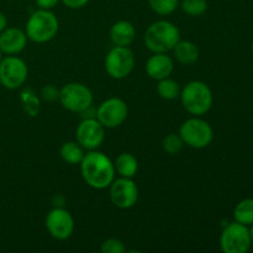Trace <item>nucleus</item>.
<instances>
[{
    "label": "nucleus",
    "mask_w": 253,
    "mask_h": 253,
    "mask_svg": "<svg viewBox=\"0 0 253 253\" xmlns=\"http://www.w3.org/2000/svg\"><path fill=\"white\" fill-rule=\"evenodd\" d=\"M81 173L84 182L90 188L103 190L115 179V167L114 162L98 150L88 151L81 162Z\"/></svg>",
    "instance_id": "nucleus-1"
},
{
    "label": "nucleus",
    "mask_w": 253,
    "mask_h": 253,
    "mask_svg": "<svg viewBox=\"0 0 253 253\" xmlns=\"http://www.w3.org/2000/svg\"><path fill=\"white\" fill-rule=\"evenodd\" d=\"M179 40V29L167 20L152 22L145 34L146 47L153 53H167L172 51Z\"/></svg>",
    "instance_id": "nucleus-2"
},
{
    "label": "nucleus",
    "mask_w": 253,
    "mask_h": 253,
    "mask_svg": "<svg viewBox=\"0 0 253 253\" xmlns=\"http://www.w3.org/2000/svg\"><path fill=\"white\" fill-rule=\"evenodd\" d=\"M180 101L185 111L193 116L205 115L211 109L214 95L207 83L192 81L180 90Z\"/></svg>",
    "instance_id": "nucleus-3"
},
{
    "label": "nucleus",
    "mask_w": 253,
    "mask_h": 253,
    "mask_svg": "<svg viewBox=\"0 0 253 253\" xmlns=\"http://www.w3.org/2000/svg\"><path fill=\"white\" fill-rule=\"evenodd\" d=\"M59 21L51 10L39 9L30 15L25 26L27 39L35 43H46L57 36Z\"/></svg>",
    "instance_id": "nucleus-4"
},
{
    "label": "nucleus",
    "mask_w": 253,
    "mask_h": 253,
    "mask_svg": "<svg viewBox=\"0 0 253 253\" xmlns=\"http://www.w3.org/2000/svg\"><path fill=\"white\" fill-rule=\"evenodd\" d=\"M179 136L184 145L195 150H203L211 145L214 140V130L211 125L200 116L188 119L179 127Z\"/></svg>",
    "instance_id": "nucleus-5"
},
{
    "label": "nucleus",
    "mask_w": 253,
    "mask_h": 253,
    "mask_svg": "<svg viewBox=\"0 0 253 253\" xmlns=\"http://www.w3.org/2000/svg\"><path fill=\"white\" fill-rule=\"evenodd\" d=\"M59 103L71 113H84L93 104V93L83 83L71 82L59 89Z\"/></svg>",
    "instance_id": "nucleus-6"
},
{
    "label": "nucleus",
    "mask_w": 253,
    "mask_h": 253,
    "mask_svg": "<svg viewBox=\"0 0 253 253\" xmlns=\"http://www.w3.org/2000/svg\"><path fill=\"white\" fill-rule=\"evenodd\" d=\"M252 245L249 226L240 222H230L220 235V249L225 253H246Z\"/></svg>",
    "instance_id": "nucleus-7"
},
{
    "label": "nucleus",
    "mask_w": 253,
    "mask_h": 253,
    "mask_svg": "<svg viewBox=\"0 0 253 253\" xmlns=\"http://www.w3.org/2000/svg\"><path fill=\"white\" fill-rule=\"evenodd\" d=\"M135 54L130 47L114 46L105 57V71L113 79L120 81L135 68Z\"/></svg>",
    "instance_id": "nucleus-8"
},
{
    "label": "nucleus",
    "mask_w": 253,
    "mask_h": 253,
    "mask_svg": "<svg viewBox=\"0 0 253 253\" xmlns=\"http://www.w3.org/2000/svg\"><path fill=\"white\" fill-rule=\"evenodd\" d=\"M29 76V68L24 59L17 56H6L0 61V84L15 90L22 86Z\"/></svg>",
    "instance_id": "nucleus-9"
},
{
    "label": "nucleus",
    "mask_w": 253,
    "mask_h": 253,
    "mask_svg": "<svg viewBox=\"0 0 253 253\" xmlns=\"http://www.w3.org/2000/svg\"><path fill=\"white\" fill-rule=\"evenodd\" d=\"M128 115L127 104L121 98L111 96L100 103L95 118L105 128H116L123 125Z\"/></svg>",
    "instance_id": "nucleus-10"
},
{
    "label": "nucleus",
    "mask_w": 253,
    "mask_h": 253,
    "mask_svg": "<svg viewBox=\"0 0 253 253\" xmlns=\"http://www.w3.org/2000/svg\"><path fill=\"white\" fill-rule=\"evenodd\" d=\"M105 140V127L96 118H85L76 130V141L86 151L98 150Z\"/></svg>",
    "instance_id": "nucleus-11"
},
{
    "label": "nucleus",
    "mask_w": 253,
    "mask_h": 253,
    "mask_svg": "<svg viewBox=\"0 0 253 253\" xmlns=\"http://www.w3.org/2000/svg\"><path fill=\"white\" fill-rule=\"evenodd\" d=\"M109 195L116 208L130 209L138 200V188L132 178H115L109 185Z\"/></svg>",
    "instance_id": "nucleus-12"
},
{
    "label": "nucleus",
    "mask_w": 253,
    "mask_h": 253,
    "mask_svg": "<svg viewBox=\"0 0 253 253\" xmlns=\"http://www.w3.org/2000/svg\"><path fill=\"white\" fill-rule=\"evenodd\" d=\"M44 225L48 234L58 241L68 240L73 235L74 227H76V222L72 214L63 208L52 209L47 214Z\"/></svg>",
    "instance_id": "nucleus-13"
},
{
    "label": "nucleus",
    "mask_w": 253,
    "mask_h": 253,
    "mask_svg": "<svg viewBox=\"0 0 253 253\" xmlns=\"http://www.w3.org/2000/svg\"><path fill=\"white\" fill-rule=\"evenodd\" d=\"M26 32L16 27H6L0 32V49L7 56H15L24 51L27 44Z\"/></svg>",
    "instance_id": "nucleus-14"
},
{
    "label": "nucleus",
    "mask_w": 253,
    "mask_h": 253,
    "mask_svg": "<svg viewBox=\"0 0 253 253\" xmlns=\"http://www.w3.org/2000/svg\"><path fill=\"white\" fill-rule=\"evenodd\" d=\"M146 73L153 81L170 77L174 69V61L167 53H153L146 63Z\"/></svg>",
    "instance_id": "nucleus-15"
},
{
    "label": "nucleus",
    "mask_w": 253,
    "mask_h": 253,
    "mask_svg": "<svg viewBox=\"0 0 253 253\" xmlns=\"http://www.w3.org/2000/svg\"><path fill=\"white\" fill-rule=\"evenodd\" d=\"M136 39V29L132 22L120 20L110 27V40L115 46L130 47Z\"/></svg>",
    "instance_id": "nucleus-16"
},
{
    "label": "nucleus",
    "mask_w": 253,
    "mask_h": 253,
    "mask_svg": "<svg viewBox=\"0 0 253 253\" xmlns=\"http://www.w3.org/2000/svg\"><path fill=\"white\" fill-rule=\"evenodd\" d=\"M172 51L175 61L183 66H192L199 59V48L194 42L188 40H179Z\"/></svg>",
    "instance_id": "nucleus-17"
},
{
    "label": "nucleus",
    "mask_w": 253,
    "mask_h": 253,
    "mask_svg": "<svg viewBox=\"0 0 253 253\" xmlns=\"http://www.w3.org/2000/svg\"><path fill=\"white\" fill-rule=\"evenodd\" d=\"M114 167H115V172L120 177L133 178L138 170V161L131 153L124 152L116 157Z\"/></svg>",
    "instance_id": "nucleus-18"
},
{
    "label": "nucleus",
    "mask_w": 253,
    "mask_h": 253,
    "mask_svg": "<svg viewBox=\"0 0 253 253\" xmlns=\"http://www.w3.org/2000/svg\"><path fill=\"white\" fill-rule=\"evenodd\" d=\"M61 158L68 165H81L85 156V150L77 141H68L61 146Z\"/></svg>",
    "instance_id": "nucleus-19"
},
{
    "label": "nucleus",
    "mask_w": 253,
    "mask_h": 253,
    "mask_svg": "<svg viewBox=\"0 0 253 253\" xmlns=\"http://www.w3.org/2000/svg\"><path fill=\"white\" fill-rule=\"evenodd\" d=\"M235 221L246 226L253 225V199H244L236 205L234 210Z\"/></svg>",
    "instance_id": "nucleus-20"
},
{
    "label": "nucleus",
    "mask_w": 253,
    "mask_h": 253,
    "mask_svg": "<svg viewBox=\"0 0 253 253\" xmlns=\"http://www.w3.org/2000/svg\"><path fill=\"white\" fill-rule=\"evenodd\" d=\"M157 93L165 100H174V99L179 98L180 86L178 82L167 77V78L158 81Z\"/></svg>",
    "instance_id": "nucleus-21"
},
{
    "label": "nucleus",
    "mask_w": 253,
    "mask_h": 253,
    "mask_svg": "<svg viewBox=\"0 0 253 253\" xmlns=\"http://www.w3.org/2000/svg\"><path fill=\"white\" fill-rule=\"evenodd\" d=\"M180 7L189 16L198 17L207 12L208 1L207 0H183Z\"/></svg>",
    "instance_id": "nucleus-22"
},
{
    "label": "nucleus",
    "mask_w": 253,
    "mask_h": 253,
    "mask_svg": "<svg viewBox=\"0 0 253 253\" xmlns=\"http://www.w3.org/2000/svg\"><path fill=\"white\" fill-rule=\"evenodd\" d=\"M147 1L151 9L156 14L162 15V16L172 14L179 5V0H147Z\"/></svg>",
    "instance_id": "nucleus-23"
},
{
    "label": "nucleus",
    "mask_w": 253,
    "mask_h": 253,
    "mask_svg": "<svg viewBox=\"0 0 253 253\" xmlns=\"http://www.w3.org/2000/svg\"><path fill=\"white\" fill-rule=\"evenodd\" d=\"M184 146L182 137L179 136V133H169V135L166 136L162 141V147L168 155H177L178 152H180V150Z\"/></svg>",
    "instance_id": "nucleus-24"
},
{
    "label": "nucleus",
    "mask_w": 253,
    "mask_h": 253,
    "mask_svg": "<svg viewBox=\"0 0 253 253\" xmlns=\"http://www.w3.org/2000/svg\"><path fill=\"white\" fill-rule=\"evenodd\" d=\"M100 251L103 253H124L126 251V246L120 239L110 237L101 244Z\"/></svg>",
    "instance_id": "nucleus-25"
},
{
    "label": "nucleus",
    "mask_w": 253,
    "mask_h": 253,
    "mask_svg": "<svg viewBox=\"0 0 253 253\" xmlns=\"http://www.w3.org/2000/svg\"><path fill=\"white\" fill-rule=\"evenodd\" d=\"M41 96L43 100L48 101V103H53V101L58 100L59 90L52 84H48V85H44L41 89Z\"/></svg>",
    "instance_id": "nucleus-26"
},
{
    "label": "nucleus",
    "mask_w": 253,
    "mask_h": 253,
    "mask_svg": "<svg viewBox=\"0 0 253 253\" xmlns=\"http://www.w3.org/2000/svg\"><path fill=\"white\" fill-rule=\"evenodd\" d=\"M22 100H24L25 106H26V111L30 114V115H35L36 111L39 110V100H37L35 96H32V94H29L27 91H25L22 94Z\"/></svg>",
    "instance_id": "nucleus-27"
},
{
    "label": "nucleus",
    "mask_w": 253,
    "mask_h": 253,
    "mask_svg": "<svg viewBox=\"0 0 253 253\" xmlns=\"http://www.w3.org/2000/svg\"><path fill=\"white\" fill-rule=\"evenodd\" d=\"M89 0H62L64 5L69 9H81L88 4Z\"/></svg>",
    "instance_id": "nucleus-28"
},
{
    "label": "nucleus",
    "mask_w": 253,
    "mask_h": 253,
    "mask_svg": "<svg viewBox=\"0 0 253 253\" xmlns=\"http://www.w3.org/2000/svg\"><path fill=\"white\" fill-rule=\"evenodd\" d=\"M59 0H36V5L39 9L52 10L54 6H57Z\"/></svg>",
    "instance_id": "nucleus-29"
},
{
    "label": "nucleus",
    "mask_w": 253,
    "mask_h": 253,
    "mask_svg": "<svg viewBox=\"0 0 253 253\" xmlns=\"http://www.w3.org/2000/svg\"><path fill=\"white\" fill-rule=\"evenodd\" d=\"M6 27H7L6 16H5L4 12L0 11V32H1L4 29H6Z\"/></svg>",
    "instance_id": "nucleus-30"
},
{
    "label": "nucleus",
    "mask_w": 253,
    "mask_h": 253,
    "mask_svg": "<svg viewBox=\"0 0 253 253\" xmlns=\"http://www.w3.org/2000/svg\"><path fill=\"white\" fill-rule=\"evenodd\" d=\"M250 232H251V239H252V244H253V225H251V229H250Z\"/></svg>",
    "instance_id": "nucleus-31"
},
{
    "label": "nucleus",
    "mask_w": 253,
    "mask_h": 253,
    "mask_svg": "<svg viewBox=\"0 0 253 253\" xmlns=\"http://www.w3.org/2000/svg\"><path fill=\"white\" fill-rule=\"evenodd\" d=\"M2 59V52H1V49H0V61H1Z\"/></svg>",
    "instance_id": "nucleus-32"
},
{
    "label": "nucleus",
    "mask_w": 253,
    "mask_h": 253,
    "mask_svg": "<svg viewBox=\"0 0 253 253\" xmlns=\"http://www.w3.org/2000/svg\"><path fill=\"white\" fill-rule=\"evenodd\" d=\"M252 52H253V43H252Z\"/></svg>",
    "instance_id": "nucleus-33"
}]
</instances>
